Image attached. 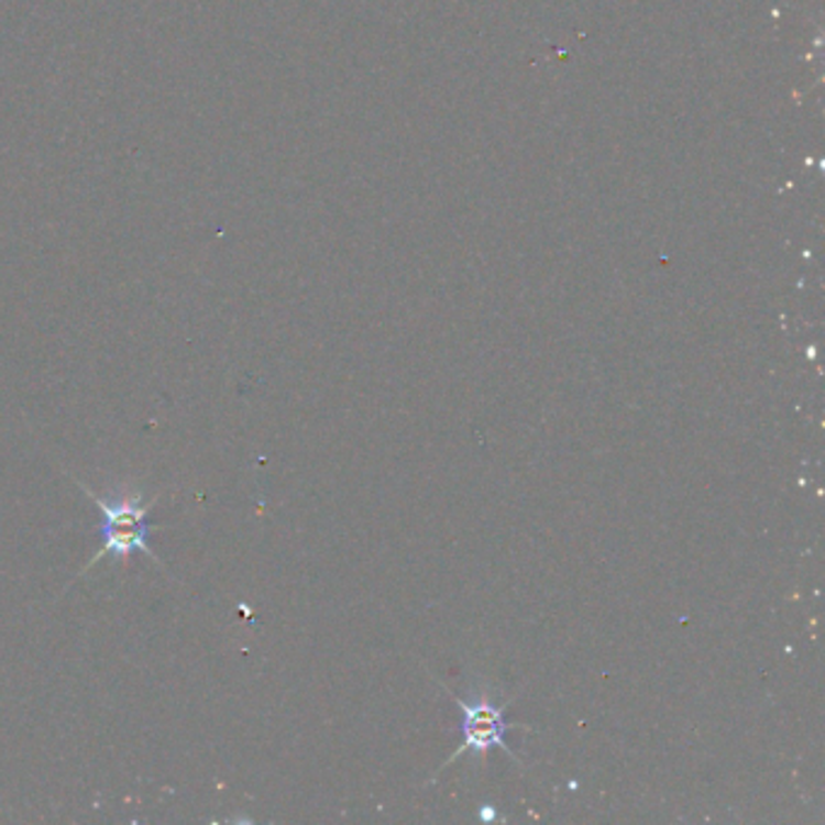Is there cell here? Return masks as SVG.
Listing matches in <instances>:
<instances>
[{
  "instance_id": "obj_1",
  "label": "cell",
  "mask_w": 825,
  "mask_h": 825,
  "mask_svg": "<svg viewBox=\"0 0 825 825\" xmlns=\"http://www.w3.org/2000/svg\"><path fill=\"white\" fill-rule=\"evenodd\" d=\"M80 487L88 492L92 504L100 508V514H102L105 544H102V550L95 554L90 566L105 560V557H112V560H127V557H131L133 552H143L145 557H151L153 562L161 564L157 554H153V550L148 548V512L153 502L143 504L141 494L119 496V499L114 502H107L100 494H95L92 490L85 487V484H80Z\"/></svg>"
},
{
  "instance_id": "obj_2",
  "label": "cell",
  "mask_w": 825,
  "mask_h": 825,
  "mask_svg": "<svg viewBox=\"0 0 825 825\" xmlns=\"http://www.w3.org/2000/svg\"><path fill=\"white\" fill-rule=\"evenodd\" d=\"M453 700L455 705L463 710V746L448 758V762H453L458 756L465 754L484 756L492 748H504L508 756L516 758L514 750L506 744V734L512 729V724L504 719V707H496L487 697H475L472 702H465L453 695Z\"/></svg>"
}]
</instances>
